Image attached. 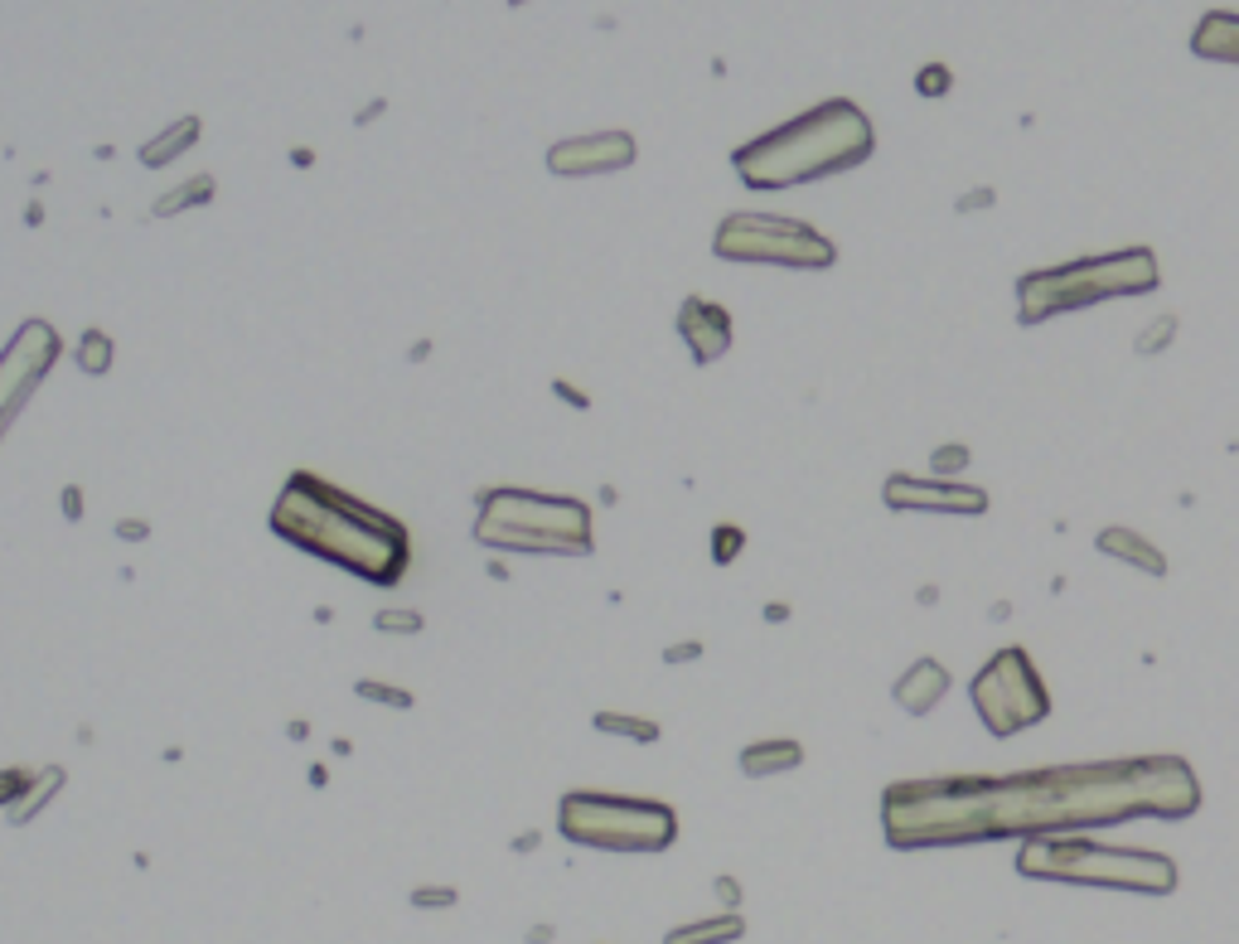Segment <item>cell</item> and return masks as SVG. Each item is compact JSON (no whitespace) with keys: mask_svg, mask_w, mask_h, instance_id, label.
<instances>
[{"mask_svg":"<svg viewBox=\"0 0 1239 944\" xmlns=\"http://www.w3.org/2000/svg\"><path fill=\"white\" fill-rule=\"evenodd\" d=\"M1201 780L1181 755H1128L1022 775H940L901 780L882 794L886 843L954 847L988 838H1046L1109 829L1128 819H1191Z\"/></svg>","mask_w":1239,"mask_h":944,"instance_id":"1","label":"cell"},{"mask_svg":"<svg viewBox=\"0 0 1239 944\" xmlns=\"http://www.w3.org/2000/svg\"><path fill=\"white\" fill-rule=\"evenodd\" d=\"M266 524L296 552L319 557V562L349 571V577L383 591L397 587L412 567V534L403 518L329 485L315 470H291Z\"/></svg>","mask_w":1239,"mask_h":944,"instance_id":"2","label":"cell"},{"mask_svg":"<svg viewBox=\"0 0 1239 944\" xmlns=\"http://www.w3.org/2000/svg\"><path fill=\"white\" fill-rule=\"evenodd\" d=\"M872 151H876L872 116L852 98H829L819 108L799 112L794 122L737 145L731 165H737L745 190H794V184L857 170Z\"/></svg>","mask_w":1239,"mask_h":944,"instance_id":"3","label":"cell"},{"mask_svg":"<svg viewBox=\"0 0 1239 944\" xmlns=\"http://www.w3.org/2000/svg\"><path fill=\"white\" fill-rule=\"evenodd\" d=\"M475 542L489 552L524 557H591V509L571 495H538V489L495 485L479 489Z\"/></svg>","mask_w":1239,"mask_h":944,"instance_id":"4","label":"cell"},{"mask_svg":"<svg viewBox=\"0 0 1239 944\" xmlns=\"http://www.w3.org/2000/svg\"><path fill=\"white\" fill-rule=\"evenodd\" d=\"M1017 872L1032 882H1070L1104 891H1138V896H1171L1177 891V862L1148 847H1109L1085 833H1046L1022 838Z\"/></svg>","mask_w":1239,"mask_h":944,"instance_id":"5","label":"cell"},{"mask_svg":"<svg viewBox=\"0 0 1239 944\" xmlns=\"http://www.w3.org/2000/svg\"><path fill=\"white\" fill-rule=\"evenodd\" d=\"M1162 282L1152 247H1124V252H1099V257L1065 262V267L1027 272L1017 276V321L1042 325L1050 315L1085 311V305L1114 301V296H1148Z\"/></svg>","mask_w":1239,"mask_h":944,"instance_id":"6","label":"cell"},{"mask_svg":"<svg viewBox=\"0 0 1239 944\" xmlns=\"http://www.w3.org/2000/svg\"><path fill=\"white\" fill-rule=\"evenodd\" d=\"M557 833L591 853H669L678 843V814L644 794L567 790L557 800Z\"/></svg>","mask_w":1239,"mask_h":944,"instance_id":"7","label":"cell"},{"mask_svg":"<svg viewBox=\"0 0 1239 944\" xmlns=\"http://www.w3.org/2000/svg\"><path fill=\"white\" fill-rule=\"evenodd\" d=\"M712 252L722 262H751V267H790V272H829L837 247L814 223L784 214H727L712 233Z\"/></svg>","mask_w":1239,"mask_h":944,"instance_id":"8","label":"cell"},{"mask_svg":"<svg viewBox=\"0 0 1239 944\" xmlns=\"http://www.w3.org/2000/svg\"><path fill=\"white\" fill-rule=\"evenodd\" d=\"M968 698H974L978 722L988 727L997 741L1017 737V731H1027V727L1050 717V693H1046L1042 673H1036V663L1022 644L997 649V654L974 673Z\"/></svg>","mask_w":1239,"mask_h":944,"instance_id":"9","label":"cell"},{"mask_svg":"<svg viewBox=\"0 0 1239 944\" xmlns=\"http://www.w3.org/2000/svg\"><path fill=\"white\" fill-rule=\"evenodd\" d=\"M59 349H63V339L49 321H24L10 335L6 349H0V441L16 427V417L34 397L39 383H44V374L59 364Z\"/></svg>","mask_w":1239,"mask_h":944,"instance_id":"10","label":"cell"},{"mask_svg":"<svg viewBox=\"0 0 1239 944\" xmlns=\"http://www.w3.org/2000/svg\"><path fill=\"white\" fill-rule=\"evenodd\" d=\"M639 145L630 131H586V136H567L548 151V170L557 180H586V175H616L630 170Z\"/></svg>","mask_w":1239,"mask_h":944,"instance_id":"11","label":"cell"},{"mask_svg":"<svg viewBox=\"0 0 1239 944\" xmlns=\"http://www.w3.org/2000/svg\"><path fill=\"white\" fill-rule=\"evenodd\" d=\"M886 509H915V514H988V489L978 485H940L915 480V475H891L882 485Z\"/></svg>","mask_w":1239,"mask_h":944,"instance_id":"12","label":"cell"},{"mask_svg":"<svg viewBox=\"0 0 1239 944\" xmlns=\"http://www.w3.org/2000/svg\"><path fill=\"white\" fill-rule=\"evenodd\" d=\"M673 329H678V339L688 344V354H692L698 368L717 364V358L731 349V311L708 301V296H688L683 305H678Z\"/></svg>","mask_w":1239,"mask_h":944,"instance_id":"13","label":"cell"},{"mask_svg":"<svg viewBox=\"0 0 1239 944\" xmlns=\"http://www.w3.org/2000/svg\"><path fill=\"white\" fill-rule=\"evenodd\" d=\"M944 693H949V669H944L940 659H915L911 669H905L896 683H891V698H896V708L911 712V717L935 712Z\"/></svg>","mask_w":1239,"mask_h":944,"instance_id":"14","label":"cell"},{"mask_svg":"<svg viewBox=\"0 0 1239 944\" xmlns=\"http://www.w3.org/2000/svg\"><path fill=\"white\" fill-rule=\"evenodd\" d=\"M1191 54L1210 63H1239V16L1235 10H1210L1191 30Z\"/></svg>","mask_w":1239,"mask_h":944,"instance_id":"15","label":"cell"},{"mask_svg":"<svg viewBox=\"0 0 1239 944\" xmlns=\"http://www.w3.org/2000/svg\"><path fill=\"white\" fill-rule=\"evenodd\" d=\"M804 765V747L790 737H765V741H751L741 751V775L751 780H765V775H790V770Z\"/></svg>","mask_w":1239,"mask_h":944,"instance_id":"16","label":"cell"},{"mask_svg":"<svg viewBox=\"0 0 1239 944\" xmlns=\"http://www.w3.org/2000/svg\"><path fill=\"white\" fill-rule=\"evenodd\" d=\"M1095 548L1104 557H1118V562H1134L1138 571H1148V577H1167V557L1152 548L1142 534H1134V528H1104V534L1095 538Z\"/></svg>","mask_w":1239,"mask_h":944,"instance_id":"17","label":"cell"},{"mask_svg":"<svg viewBox=\"0 0 1239 944\" xmlns=\"http://www.w3.org/2000/svg\"><path fill=\"white\" fill-rule=\"evenodd\" d=\"M745 935V921L741 911H722V915H708V921H688V925H673L663 944H737Z\"/></svg>","mask_w":1239,"mask_h":944,"instance_id":"18","label":"cell"},{"mask_svg":"<svg viewBox=\"0 0 1239 944\" xmlns=\"http://www.w3.org/2000/svg\"><path fill=\"white\" fill-rule=\"evenodd\" d=\"M194 141H199V116H180L175 126H165V131H160L155 141H145V145H141V165H151V170L170 165V161H175V155H184V151H190Z\"/></svg>","mask_w":1239,"mask_h":944,"instance_id":"19","label":"cell"},{"mask_svg":"<svg viewBox=\"0 0 1239 944\" xmlns=\"http://www.w3.org/2000/svg\"><path fill=\"white\" fill-rule=\"evenodd\" d=\"M63 780H69V775H63V765H44V770H39V775H34V784H30V790H24V800L6 809L10 829H24V823H34V819H39V809H44V804L53 800V794L63 790Z\"/></svg>","mask_w":1239,"mask_h":944,"instance_id":"20","label":"cell"},{"mask_svg":"<svg viewBox=\"0 0 1239 944\" xmlns=\"http://www.w3.org/2000/svg\"><path fill=\"white\" fill-rule=\"evenodd\" d=\"M591 727L601 731V737H620V741H639V747H654V741L663 737V727L654 722V717H634V712H596Z\"/></svg>","mask_w":1239,"mask_h":944,"instance_id":"21","label":"cell"},{"mask_svg":"<svg viewBox=\"0 0 1239 944\" xmlns=\"http://www.w3.org/2000/svg\"><path fill=\"white\" fill-rule=\"evenodd\" d=\"M213 194H219V180H213V175H194V180L175 184V190H170V194H160L151 214H155V219H175V214H184V209L213 204Z\"/></svg>","mask_w":1239,"mask_h":944,"instance_id":"22","label":"cell"},{"mask_svg":"<svg viewBox=\"0 0 1239 944\" xmlns=\"http://www.w3.org/2000/svg\"><path fill=\"white\" fill-rule=\"evenodd\" d=\"M78 368L88 378H102L112 368V335L106 329H83V339H78Z\"/></svg>","mask_w":1239,"mask_h":944,"instance_id":"23","label":"cell"},{"mask_svg":"<svg viewBox=\"0 0 1239 944\" xmlns=\"http://www.w3.org/2000/svg\"><path fill=\"white\" fill-rule=\"evenodd\" d=\"M354 693L364 702H378V708H397V712H412L417 708V698H412V688H397V683H378V678H358Z\"/></svg>","mask_w":1239,"mask_h":944,"instance_id":"24","label":"cell"},{"mask_svg":"<svg viewBox=\"0 0 1239 944\" xmlns=\"http://www.w3.org/2000/svg\"><path fill=\"white\" fill-rule=\"evenodd\" d=\"M1177 329H1181V321H1177V315H1171V311H1167V315H1157V321H1148V325H1142V329H1138V339H1134V349H1138L1142 358H1152V354H1162V349H1167V344H1171V339H1177Z\"/></svg>","mask_w":1239,"mask_h":944,"instance_id":"25","label":"cell"},{"mask_svg":"<svg viewBox=\"0 0 1239 944\" xmlns=\"http://www.w3.org/2000/svg\"><path fill=\"white\" fill-rule=\"evenodd\" d=\"M373 630L378 635H422L426 620L422 610H407V606H383L378 616H373Z\"/></svg>","mask_w":1239,"mask_h":944,"instance_id":"26","label":"cell"},{"mask_svg":"<svg viewBox=\"0 0 1239 944\" xmlns=\"http://www.w3.org/2000/svg\"><path fill=\"white\" fill-rule=\"evenodd\" d=\"M741 552H745V528H741V524H717V528H712V562H717V567H731Z\"/></svg>","mask_w":1239,"mask_h":944,"instance_id":"27","label":"cell"},{"mask_svg":"<svg viewBox=\"0 0 1239 944\" xmlns=\"http://www.w3.org/2000/svg\"><path fill=\"white\" fill-rule=\"evenodd\" d=\"M407 901H412V911H450L460 901V891L456 886H412Z\"/></svg>","mask_w":1239,"mask_h":944,"instance_id":"28","label":"cell"},{"mask_svg":"<svg viewBox=\"0 0 1239 944\" xmlns=\"http://www.w3.org/2000/svg\"><path fill=\"white\" fill-rule=\"evenodd\" d=\"M30 784H34V770H24V765H6V770H0V809L20 804Z\"/></svg>","mask_w":1239,"mask_h":944,"instance_id":"29","label":"cell"},{"mask_svg":"<svg viewBox=\"0 0 1239 944\" xmlns=\"http://www.w3.org/2000/svg\"><path fill=\"white\" fill-rule=\"evenodd\" d=\"M949 88H954L949 63H925V69L915 73V92H921V98H944Z\"/></svg>","mask_w":1239,"mask_h":944,"instance_id":"30","label":"cell"},{"mask_svg":"<svg viewBox=\"0 0 1239 944\" xmlns=\"http://www.w3.org/2000/svg\"><path fill=\"white\" fill-rule=\"evenodd\" d=\"M968 460H974V450H968L964 441H954V446H940L935 456H930V470H935V475H954L958 465H968Z\"/></svg>","mask_w":1239,"mask_h":944,"instance_id":"31","label":"cell"},{"mask_svg":"<svg viewBox=\"0 0 1239 944\" xmlns=\"http://www.w3.org/2000/svg\"><path fill=\"white\" fill-rule=\"evenodd\" d=\"M702 640H678V644H669L663 649V663H692V659H702Z\"/></svg>","mask_w":1239,"mask_h":944,"instance_id":"32","label":"cell"},{"mask_svg":"<svg viewBox=\"0 0 1239 944\" xmlns=\"http://www.w3.org/2000/svg\"><path fill=\"white\" fill-rule=\"evenodd\" d=\"M712 891H717V901H722L727 911H741V882H737V876H717Z\"/></svg>","mask_w":1239,"mask_h":944,"instance_id":"33","label":"cell"},{"mask_svg":"<svg viewBox=\"0 0 1239 944\" xmlns=\"http://www.w3.org/2000/svg\"><path fill=\"white\" fill-rule=\"evenodd\" d=\"M116 538H122V542H145V538H151V524H145V518H116Z\"/></svg>","mask_w":1239,"mask_h":944,"instance_id":"34","label":"cell"},{"mask_svg":"<svg viewBox=\"0 0 1239 944\" xmlns=\"http://www.w3.org/2000/svg\"><path fill=\"white\" fill-rule=\"evenodd\" d=\"M63 518H69V524H78V518H83V485H63Z\"/></svg>","mask_w":1239,"mask_h":944,"instance_id":"35","label":"cell"},{"mask_svg":"<svg viewBox=\"0 0 1239 944\" xmlns=\"http://www.w3.org/2000/svg\"><path fill=\"white\" fill-rule=\"evenodd\" d=\"M552 393L562 397V403H571L577 412H586V407H591V397H586V393L577 388V383H567V378H557V383H552Z\"/></svg>","mask_w":1239,"mask_h":944,"instance_id":"36","label":"cell"},{"mask_svg":"<svg viewBox=\"0 0 1239 944\" xmlns=\"http://www.w3.org/2000/svg\"><path fill=\"white\" fill-rule=\"evenodd\" d=\"M993 199H997L993 190H974V194H964V199H958L954 209H958V214H968V209H993Z\"/></svg>","mask_w":1239,"mask_h":944,"instance_id":"37","label":"cell"},{"mask_svg":"<svg viewBox=\"0 0 1239 944\" xmlns=\"http://www.w3.org/2000/svg\"><path fill=\"white\" fill-rule=\"evenodd\" d=\"M538 843H542V833H532V829H528V833H518L509 847H514V853H532V847H538Z\"/></svg>","mask_w":1239,"mask_h":944,"instance_id":"38","label":"cell"},{"mask_svg":"<svg viewBox=\"0 0 1239 944\" xmlns=\"http://www.w3.org/2000/svg\"><path fill=\"white\" fill-rule=\"evenodd\" d=\"M765 620H770V625H784V620H790V606H784V601H770V606H765Z\"/></svg>","mask_w":1239,"mask_h":944,"instance_id":"39","label":"cell"},{"mask_svg":"<svg viewBox=\"0 0 1239 944\" xmlns=\"http://www.w3.org/2000/svg\"><path fill=\"white\" fill-rule=\"evenodd\" d=\"M524 940H528V944H552V925H532Z\"/></svg>","mask_w":1239,"mask_h":944,"instance_id":"40","label":"cell"},{"mask_svg":"<svg viewBox=\"0 0 1239 944\" xmlns=\"http://www.w3.org/2000/svg\"><path fill=\"white\" fill-rule=\"evenodd\" d=\"M286 737H291V741H305V737H311V722H305V717H296V722L286 727Z\"/></svg>","mask_w":1239,"mask_h":944,"instance_id":"41","label":"cell"},{"mask_svg":"<svg viewBox=\"0 0 1239 944\" xmlns=\"http://www.w3.org/2000/svg\"><path fill=\"white\" fill-rule=\"evenodd\" d=\"M426 354H431V344H426V339H422V344H412V354H407V358H412V364H422V358H426Z\"/></svg>","mask_w":1239,"mask_h":944,"instance_id":"42","label":"cell"},{"mask_svg":"<svg viewBox=\"0 0 1239 944\" xmlns=\"http://www.w3.org/2000/svg\"><path fill=\"white\" fill-rule=\"evenodd\" d=\"M325 780H329V770H325V765H311V784H315V790H319Z\"/></svg>","mask_w":1239,"mask_h":944,"instance_id":"43","label":"cell"}]
</instances>
